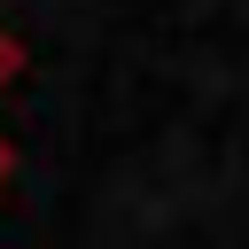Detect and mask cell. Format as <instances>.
Segmentation results:
<instances>
[{"label": "cell", "mask_w": 249, "mask_h": 249, "mask_svg": "<svg viewBox=\"0 0 249 249\" xmlns=\"http://www.w3.org/2000/svg\"><path fill=\"white\" fill-rule=\"evenodd\" d=\"M16 70H23V47H16V39H8V31H0V86H8V78H16Z\"/></svg>", "instance_id": "obj_1"}, {"label": "cell", "mask_w": 249, "mask_h": 249, "mask_svg": "<svg viewBox=\"0 0 249 249\" xmlns=\"http://www.w3.org/2000/svg\"><path fill=\"white\" fill-rule=\"evenodd\" d=\"M8 171H16V148H8V140H0V187H8Z\"/></svg>", "instance_id": "obj_2"}]
</instances>
